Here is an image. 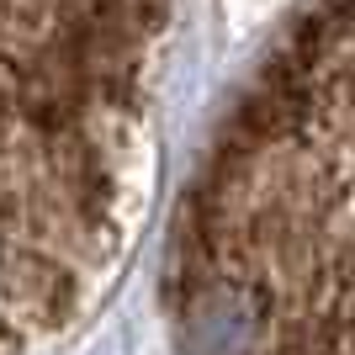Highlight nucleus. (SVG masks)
I'll return each mask as SVG.
<instances>
[{
	"instance_id": "nucleus-2",
	"label": "nucleus",
	"mask_w": 355,
	"mask_h": 355,
	"mask_svg": "<svg viewBox=\"0 0 355 355\" xmlns=\"http://www.w3.org/2000/svg\"><path fill=\"white\" fill-rule=\"evenodd\" d=\"M175 0H0V355L117 282L159 164Z\"/></svg>"
},
{
	"instance_id": "nucleus-1",
	"label": "nucleus",
	"mask_w": 355,
	"mask_h": 355,
	"mask_svg": "<svg viewBox=\"0 0 355 355\" xmlns=\"http://www.w3.org/2000/svg\"><path fill=\"white\" fill-rule=\"evenodd\" d=\"M186 355H355V0H313L239 85L175 212Z\"/></svg>"
}]
</instances>
